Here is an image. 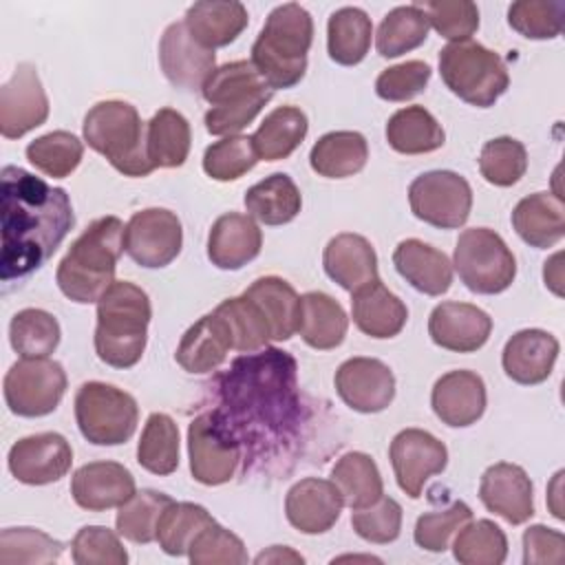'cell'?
Masks as SVG:
<instances>
[{
  "label": "cell",
  "instance_id": "58",
  "mask_svg": "<svg viewBox=\"0 0 565 565\" xmlns=\"http://www.w3.org/2000/svg\"><path fill=\"white\" fill-rule=\"evenodd\" d=\"M351 525L355 534L369 543H391L402 530V505L391 497H380L375 503L353 510Z\"/></svg>",
  "mask_w": 565,
  "mask_h": 565
},
{
  "label": "cell",
  "instance_id": "55",
  "mask_svg": "<svg viewBox=\"0 0 565 565\" xmlns=\"http://www.w3.org/2000/svg\"><path fill=\"white\" fill-rule=\"evenodd\" d=\"M472 519V510L463 501H455L444 510L426 512L417 519L413 539L426 552H446L452 536Z\"/></svg>",
  "mask_w": 565,
  "mask_h": 565
},
{
  "label": "cell",
  "instance_id": "46",
  "mask_svg": "<svg viewBox=\"0 0 565 565\" xmlns=\"http://www.w3.org/2000/svg\"><path fill=\"white\" fill-rule=\"evenodd\" d=\"M212 521V514L203 505L190 501H172L157 523V543L166 554L183 556L190 552L196 534Z\"/></svg>",
  "mask_w": 565,
  "mask_h": 565
},
{
  "label": "cell",
  "instance_id": "1",
  "mask_svg": "<svg viewBox=\"0 0 565 565\" xmlns=\"http://www.w3.org/2000/svg\"><path fill=\"white\" fill-rule=\"evenodd\" d=\"M0 218H2V282L20 280L40 269L75 225L71 199L64 188L4 166L0 172Z\"/></svg>",
  "mask_w": 565,
  "mask_h": 565
},
{
  "label": "cell",
  "instance_id": "16",
  "mask_svg": "<svg viewBox=\"0 0 565 565\" xmlns=\"http://www.w3.org/2000/svg\"><path fill=\"white\" fill-rule=\"evenodd\" d=\"M11 475L26 486L60 481L73 463V448L60 433H38L18 439L9 450Z\"/></svg>",
  "mask_w": 565,
  "mask_h": 565
},
{
  "label": "cell",
  "instance_id": "49",
  "mask_svg": "<svg viewBox=\"0 0 565 565\" xmlns=\"http://www.w3.org/2000/svg\"><path fill=\"white\" fill-rule=\"evenodd\" d=\"M64 545L35 527H4L0 532L2 565H44L55 563Z\"/></svg>",
  "mask_w": 565,
  "mask_h": 565
},
{
  "label": "cell",
  "instance_id": "12",
  "mask_svg": "<svg viewBox=\"0 0 565 565\" xmlns=\"http://www.w3.org/2000/svg\"><path fill=\"white\" fill-rule=\"evenodd\" d=\"M411 212L439 230L461 227L472 210L470 183L452 170H430L408 185Z\"/></svg>",
  "mask_w": 565,
  "mask_h": 565
},
{
  "label": "cell",
  "instance_id": "42",
  "mask_svg": "<svg viewBox=\"0 0 565 565\" xmlns=\"http://www.w3.org/2000/svg\"><path fill=\"white\" fill-rule=\"evenodd\" d=\"M428 18L417 2L395 7L384 15L377 26L375 49L382 57H399L424 44L428 38Z\"/></svg>",
  "mask_w": 565,
  "mask_h": 565
},
{
  "label": "cell",
  "instance_id": "60",
  "mask_svg": "<svg viewBox=\"0 0 565 565\" xmlns=\"http://www.w3.org/2000/svg\"><path fill=\"white\" fill-rule=\"evenodd\" d=\"M269 99H271V88H265L245 102L230 104V106H214L203 117L205 130L210 135H218V137L236 135L249 121H254V117L265 108V104Z\"/></svg>",
  "mask_w": 565,
  "mask_h": 565
},
{
  "label": "cell",
  "instance_id": "51",
  "mask_svg": "<svg viewBox=\"0 0 565 565\" xmlns=\"http://www.w3.org/2000/svg\"><path fill=\"white\" fill-rule=\"evenodd\" d=\"M527 170V150L514 137H494L479 152L481 177L499 188H510L521 181Z\"/></svg>",
  "mask_w": 565,
  "mask_h": 565
},
{
  "label": "cell",
  "instance_id": "28",
  "mask_svg": "<svg viewBox=\"0 0 565 565\" xmlns=\"http://www.w3.org/2000/svg\"><path fill=\"white\" fill-rule=\"evenodd\" d=\"M322 265L327 276L351 294L377 278V256L373 245L353 232H342L327 243Z\"/></svg>",
  "mask_w": 565,
  "mask_h": 565
},
{
  "label": "cell",
  "instance_id": "44",
  "mask_svg": "<svg viewBox=\"0 0 565 565\" xmlns=\"http://www.w3.org/2000/svg\"><path fill=\"white\" fill-rule=\"evenodd\" d=\"M265 88L269 86L263 82L254 64L249 60H236L214 68L205 79L201 95L214 108L245 102Z\"/></svg>",
  "mask_w": 565,
  "mask_h": 565
},
{
  "label": "cell",
  "instance_id": "6",
  "mask_svg": "<svg viewBox=\"0 0 565 565\" xmlns=\"http://www.w3.org/2000/svg\"><path fill=\"white\" fill-rule=\"evenodd\" d=\"M84 141L126 177H148L154 168L146 150V128L137 108L121 99L95 104L82 124Z\"/></svg>",
  "mask_w": 565,
  "mask_h": 565
},
{
  "label": "cell",
  "instance_id": "56",
  "mask_svg": "<svg viewBox=\"0 0 565 565\" xmlns=\"http://www.w3.org/2000/svg\"><path fill=\"white\" fill-rule=\"evenodd\" d=\"M194 565H243L247 563L245 543L216 521L205 525L188 552Z\"/></svg>",
  "mask_w": 565,
  "mask_h": 565
},
{
  "label": "cell",
  "instance_id": "21",
  "mask_svg": "<svg viewBox=\"0 0 565 565\" xmlns=\"http://www.w3.org/2000/svg\"><path fill=\"white\" fill-rule=\"evenodd\" d=\"M492 333V318L470 302H441L430 311V340L455 353H472L481 349Z\"/></svg>",
  "mask_w": 565,
  "mask_h": 565
},
{
  "label": "cell",
  "instance_id": "2",
  "mask_svg": "<svg viewBox=\"0 0 565 565\" xmlns=\"http://www.w3.org/2000/svg\"><path fill=\"white\" fill-rule=\"evenodd\" d=\"M221 384L223 408L216 411L238 439L247 426L249 433L254 428L271 433L294 424L298 411L296 360L287 351L265 349L241 355L232 362Z\"/></svg>",
  "mask_w": 565,
  "mask_h": 565
},
{
  "label": "cell",
  "instance_id": "19",
  "mask_svg": "<svg viewBox=\"0 0 565 565\" xmlns=\"http://www.w3.org/2000/svg\"><path fill=\"white\" fill-rule=\"evenodd\" d=\"M344 508L342 494L331 479L305 477L285 497L287 521L302 534H322L335 525Z\"/></svg>",
  "mask_w": 565,
  "mask_h": 565
},
{
  "label": "cell",
  "instance_id": "5",
  "mask_svg": "<svg viewBox=\"0 0 565 565\" xmlns=\"http://www.w3.org/2000/svg\"><path fill=\"white\" fill-rule=\"evenodd\" d=\"M311 42L313 20L309 11L296 2H287L267 15L252 44L249 62L271 90L291 88L305 77Z\"/></svg>",
  "mask_w": 565,
  "mask_h": 565
},
{
  "label": "cell",
  "instance_id": "52",
  "mask_svg": "<svg viewBox=\"0 0 565 565\" xmlns=\"http://www.w3.org/2000/svg\"><path fill=\"white\" fill-rule=\"evenodd\" d=\"M258 161L260 159L254 150L252 137H245V135L223 137L212 146H207L203 152V170L214 181L241 179Z\"/></svg>",
  "mask_w": 565,
  "mask_h": 565
},
{
  "label": "cell",
  "instance_id": "35",
  "mask_svg": "<svg viewBox=\"0 0 565 565\" xmlns=\"http://www.w3.org/2000/svg\"><path fill=\"white\" fill-rule=\"evenodd\" d=\"M245 207L252 218L265 225H285L298 216L302 196L289 174L276 172L245 192Z\"/></svg>",
  "mask_w": 565,
  "mask_h": 565
},
{
  "label": "cell",
  "instance_id": "32",
  "mask_svg": "<svg viewBox=\"0 0 565 565\" xmlns=\"http://www.w3.org/2000/svg\"><path fill=\"white\" fill-rule=\"evenodd\" d=\"M349 318L342 305L324 291H307L298 305V333L311 349L329 351L342 344Z\"/></svg>",
  "mask_w": 565,
  "mask_h": 565
},
{
  "label": "cell",
  "instance_id": "41",
  "mask_svg": "<svg viewBox=\"0 0 565 565\" xmlns=\"http://www.w3.org/2000/svg\"><path fill=\"white\" fill-rule=\"evenodd\" d=\"M137 461L143 470L166 477L179 468V426L166 413L146 419L137 444Z\"/></svg>",
  "mask_w": 565,
  "mask_h": 565
},
{
  "label": "cell",
  "instance_id": "63",
  "mask_svg": "<svg viewBox=\"0 0 565 565\" xmlns=\"http://www.w3.org/2000/svg\"><path fill=\"white\" fill-rule=\"evenodd\" d=\"M561 258H563V254L556 252L550 260H545V267H543L545 285H547L556 296H563V289H561V282H563V276H561Z\"/></svg>",
  "mask_w": 565,
  "mask_h": 565
},
{
  "label": "cell",
  "instance_id": "39",
  "mask_svg": "<svg viewBox=\"0 0 565 565\" xmlns=\"http://www.w3.org/2000/svg\"><path fill=\"white\" fill-rule=\"evenodd\" d=\"M386 141L395 152L424 154L441 148L446 132L424 106H406L391 115L386 124Z\"/></svg>",
  "mask_w": 565,
  "mask_h": 565
},
{
  "label": "cell",
  "instance_id": "23",
  "mask_svg": "<svg viewBox=\"0 0 565 565\" xmlns=\"http://www.w3.org/2000/svg\"><path fill=\"white\" fill-rule=\"evenodd\" d=\"M435 415L452 428H463L481 419L486 411V384L475 371H448L441 375L430 393Z\"/></svg>",
  "mask_w": 565,
  "mask_h": 565
},
{
  "label": "cell",
  "instance_id": "40",
  "mask_svg": "<svg viewBox=\"0 0 565 565\" xmlns=\"http://www.w3.org/2000/svg\"><path fill=\"white\" fill-rule=\"evenodd\" d=\"M331 481L351 510L366 508L384 494V483L377 463L366 452H347L331 468Z\"/></svg>",
  "mask_w": 565,
  "mask_h": 565
},
{
  "label": "cell",
  "instance_id": "25",
  "mask_svg": "<svg viewBox=\"0 0 565 565\" xmlns=\"http://www.w3.org/2000/svg\"><path fill=\"white\" fill-rule=\"evenodd\" d=\"M263 247V232L249 214L227 212L218 216L207 234V258L218 269H241Z\"/></svg>",
  "mask_w": 565,
  "mask_h": 565
},
{
  "label": "cell",
  "instance_id": "15",
  "mask_svg": "<svg viewBox=\"0 0 565 565\" xmlns=\"http://www.w3.org/2000/svg\"><path fill=\"white\" fill-rule=\"evenodd\" d=\"M49 117V97L38 68L29 62L15 66L0 88V132L4 139H20L42 126Z\"/></svg>",
  "mask_w": 565,
  "mask_h": 565
},
{
  "label": "cell",
  "instance_id": "36",
  "mask_svg": "<svg viewBox=\"0 0 565 565\" xmlns=\"http://www.w3.org/2000/svg\"><path fill=\"white\" fill-rule=\"evenodd\" d=\"M188 119L174 108H161L146 124V150L152 168H179L190 154Z\"/></svg>",
  "mask_w": 565,
  "mask_h": 565
},
{
  "label": "cell",
  "instance_id": "61",
  "mask_svg": "<svg viewBox=\"0 0 565 565\" xmlns=\"http://www.w3.org/2000/svg\"><path fill=\"white\" fill-rule=\"evenodd\" d=\"M523 563H565V536L558 530L545 525H530L523 532Z\"/></svg>",
  "mask_w": 565,
  "mask_h": 565
},
{
  "label": "cell",
  "instance_id": "9",
  "mask_svg": "<svg viewBox=\"0 0 565 565\" xmlns=\"http://www.w3.org/2000/svg\"><path fill=\"white\" fill-rule=\"evenodd\" d=\"M452 267L470 291L483 296L505 291L516 276L514 254L505 241L488 227H470L459 234Z\"/></svg>",
  "mask_w": 565,
  "mask_h": 565
},
{
  "label": "cell",
  "instance_id": "43",
  "mask_svg": "<svg viewBox=\"0 0 565 565\" xmlns=\"http://www.w3.org/2000/svg\"><path fill=\"white\" fill-rule=\"evenodd\" d=\"M60 322L44 309H22L11 318L9 340L20 358H49L60 344Z\"/></svg>",
  "mask_w": 565,
  "mask_h": 565
},
{
  "label": "cell",
  "instance_id": "24",
  "mask_svg": "<svg viewBox=\"0 0 565 565\" xmlns=\"http://www.w3.org/2000/svg\"><path fill=\"white\" fill-rule=\"evenodd\" d=\"M558 340L543 329H521L503 347L505 375L523 386L541 384L552 375L558 358Z\"/></svg>",
  "mask_w": 565,
  "mask_h": 565
},
{
  "label": "cell",
  "instance_id": "38",
  "mask_svg": "<svg viewBox=\"0 0 565 565\" xmlns=\"http://www.w3.org/2000/svg\"><path fill=\"white\" fill-rule=\"evenodd\" d=\"M309 121L298 106L274 108L252 135L258 159L280 161L287 159L307 137Z\"/></svg>",
  "mask_w": 565,
  "mask_h": 565
},
{
  "label": "cell",
  "instance_id": "29",
  "mask_svg": "<svg viewBox=\"0 0 565 565\" xmlns=\"http://www.w3.org/2000/svg\"><path fill=\"white\" fill-rule=\"evenodd\" d=\"M249 15L245 4L236 0H201L188 7L185 29L205 49L232 44L247 26Z\"/></svg>",
  "mask_w": 565,
  "mask_h": 565
},
{
  "label": "cell",
  "instance_id": "33",
  "mask_svg": "<svg viewBox=\"0 0 565 565\" xmlns=\"http://www.w3.org/2000/svg\"><path fill=\"white\" fill-rule=\"evenodd\" d=\"M369 159V143L362 132L333 130L322 135L311 152L309 163L313 172L327 179H344L358 174Z\"/></svg>",
  "mask_w": 565,
  "mask_h": 565
},
{
  "label": "cell",
  "instance_id": "54",
  "mask_svg": "<svg viewBox=\"0 0 565 565\" xmlns=\"http://www.w3.org/2000/svg\"><path fill=\"white\" fill-rule=\"evenodd\" d=\"M428 24L450 42L470 40L479 29V9L470 0H430L417 2Z\"/></svg>",
  "mask_w": 565,
  "mask_h": 565
},
{
  "label": "cell",
  "instance_id": "30",
  "mask_svg": "<svg viewBox=\"0 0 565 565\" xmlns=\"http://www.w3.org/2000/svg\"><path fill=\"white\" fill-rule=\"evenodd\" d=\"M230 349H232L230 331L221 320V316L212 311L199 318L181 335L174 360L188 373H210L225 362Z\"/></svg>",
  "mask_w": 565,
  "mask_h": 565
},
{
  "label": "cell",
  "instance_id": "3",
  "mask_svg": "<svg viewBox=\"0 0 565 565\" xmlns=\"http://www.w3.org/2000/svg\"><path fill=\"white\" fill-rule=\"evenodd\" d=\"M126 225L117 216L95 218L60 260L55 280L60 291L77 302H97L115 282L117 260L124 254Z\"/></svg>",
  "mask_w": 565,
  "mask_h": 565
},
{
  "label": "cell",
  "instance_id": "17",
  "mask_svg": "<svg viewBox=\"0 0 565 565\" xmlns=\"http://www.w3.org/2000/svg\"><path fill=\"white\" fill-rule=\"evenodd\" d=\"M340 399L358 413H380L395 397V375L377 358H349L335 371Z\"/></svg>",
  "mask_w": 565,
  "mask_h": 565
},
{
  "label": "cell",
  "instance_id": "45",
  "mask_svg": "<svg viewBox=\"0 0 565 565\" xmlns=\"http://www.w3.org/2000/svg\"><path fill=\"white\" fill-rule=\"evenodd\" d=\"M214 313H218L225 322L234 351L254 353L271 340V331L265 316L260 313L256 302L249 300L245 294L223 300L214 309Z\"/></svg>",
  "mask_w": 565,
  "mask_h": 565
},
{
  "label": "cell",
  "instance_id": "31",
  "mask_svg": "<svg viewBox=\"0 0 565 565\" xmlns=\"http://www.w3.org/2000/svg\"><path fill=\"white\" fill-rule=\"evenodd\" d=\"M512 227L530 247H554L565 234V205L561 194L534 192L521 199L512 212Z\"/></svg>",
  "mask_w": 565,
  "mask_h": 565
},
{
  "label": "cell",
  "instance_id": "47",
  "mask_svg": "<svg viewBox=\"0 0 565 565\" xmlns=\"http://www.w3.org/2000/svg\"><path fill=\"white\" fill-rule=\"evenodd\" d=\"M170 503L172 499L159 490L146 488L135 492L124 505H119L115 516L119 536L143 545L157 541V523Z\"/></svg>",
  "mask_w": 565,
  "mask_h": 565
},
{
  "label": "cell",
  "instance_id": "37",
  "mask_svg": "<svg viewBox=\"0 0 565 565\" xmlns=\"http://www.w3.org/2000/svg\"><path fill=\"white\" fill-rule=\"evenodd\" d=\"M373 24L360 7H342L329 15L327 51L335 64L355 66L371 49Z\"/></svg>",
  "mask_w": 565,
  "mask_h": 565
},
{
  "label": "cell",
  "instance_id": "4",
  "mask_svg": "<svg viewBox=\"0 0 565 565\" xmlns=\"http://www.w3.org/2000/svg\"><path fill=\"white\" fill-rule=\"evenodd\" d=\"M150 318L148 294L135 282L115 280L97 300V358L113 369L135 366L148 342Z\"/></svg>",
  "mask_w": 565,
  "mask_h": 565
},
{
  "label": "cell",
  "instance_id": "34",
  "mask_svg": "<svg viewBox=\"0 0 565 565\" xmlns=\"http://www.w3.org/2000/svg\"><path fill=\"white\" fill-rule=\"evenodd\" d=\"M243 294L249 300H254L260 313L265 316L271 331V340H289L298 331L300 296L287 280L278 276H263L256 278Z\"/></svg>",
  "mask_w": 565,
  "mask_h": 565
},
{
  "label": "cell",
  "instance_id": "53",
  "mask_svg": "<svg viewBox=\"0 0 565 565\" xmlns=\"http://www.w3.org/2000/svg\"><path fill=\"white\" fill-rule=\"evenodd\" d=\"M565 4L558 0H519L508 9V24L527 40H554L563 29Z\"/></svg>",
  "mask_w": 565,
  "mask_h": 565
},
{
  "label": "cell",
  "instance_id": "62",
  "mask_svg": "<svg viewBox=\"0 0 565 565\" xmlns=\"http://www.w3.org/2000/svg\"><path fill=\"white\" fill-rule=\"evenodd\" d=\"M256 563H305V558L285 545H274L267 552H260L256 556Z\"/></svg>",
  "mask_w": 565,
  "mask_h": 565
},
{
  "label": "cell",
  "instance_id": "13",
  "mask_svg": "<svg viewBox=\"0 0 565 565\" xmlns=\"http://www.w3.org/2000/svg\"><path fill=\"white\" fill-rule=\"evenodd\" d=\"M183 245L181 221L166 207H146L130 216L124 234L126 254L146 269L170 265Z\"/></svg>",
  "mask_w": 565,
  "mask_h": 565
},
{
  "label": "cell",
  "instance_id": "50",
  "mask_svg": "<svg viewBox=\"0 0 565 565\" xmlns=\"http://www.w3.org/2000/svg\"><path fill=\"white\" fill-rule=\"evenodd\" d=\"M84 146L68 130H53L26 146V159L46 177L64 179L68 177L82 161Z\"/></svg>",
  "mask_w": 565,
  "mask_h": 565
},
{
  "label": "cell",
  "instance_id": "14",
  "mask_svg": "<svg viewBox=\"0 0 565 565\" xmlns=\"http://www.w3.org/2000/svg\"><path fill=\"white\" fill-rule=\"evenodd\" d=\"M388 457L397 486L411 499H417L426 481L444 472L448 463V448L428 430L404 428L393 437Z\"/></svg>",
  "mask_w": 565,
  "mask_h": 565
},
{
  "label": "cell",
  "instance_id": "11",
  "mask_svg": "<svg viewBox=\"0 0 565 565\" xmlns=\"http://www.w3.org/2000/svg\"><path fill=\"white\" fill-rule=\"evenodd\" d=\"M66 393V373L51 358H22L4 375V402L13 415L44 417Z\"/></svg>",
  "mask_w": 565,
  "mask_h": 565
},
{
  "label": "cell",
  "instance_id": "48",
  "mask_svg": "<svg viewBox=\"0 0 565 565\" xmlns=\"http://www.w3.org/2000/svg\"><path fill=\"white\" fill-rule=\"evenodd\" d=\"M452 554L461 565H499L508 556V539L490 519H470L455 534Z\"/></svg>",
  "mask_w": 565,
  "mask_h": 565
},
{
  "label": "cell",
  "instance_id": "27",
  "mask_svg": "<svg viewBox=\"0 0 565 565\" xmlns=\"http://www.w3.org/2000/svg\"><path fill=\"white\" fill-rule=\"evenodd\" d=\"M393 265L413 289L426 296H441L452 285L450 258L419 238L402 241L393 252Z\"/></svg>",
  "mask_w": 565,
  "mask_h": 565
},
{
  "label": "cell",
  "instance_id": "20",
  "mask_svg": "<svg viewBox=\"0 0 565 565\" xmlns=\"http://www.w3.org/2000/svg\"><path fill=\"white\" fill-rule=\"evenodd\" d=\"M481 503L512 525L525 523L534 514V488L527 472L508 461H499L481 475Z\"/></svg>",
  "mask_w": 565,
  "mask_h": 565
},
{
  "label": "cell",
  "instance_id": "22",
  "mask_svg": "<svg viewBox=\"0 0 565 565\" xmlns=\"http://www.w3.org/2000/svg\"><path fill=\"white\" fill-rule=\"evenodd\" d=\"M135 492V477L117 461L84 463L71 479V494L75 503L88 512L119 508Z\"/></svg>",
  "mask_w": 565,
  "mask_h": 565
},
{
  "label": "cell",
  "instance_id": "7",
  "mask_svg": "<svg viewBox=\"0 0 565 565\" xmlns=\"http://www.w3.org/2000/svg\"><path fill=\"white\" fill-rule=\"evenodd\" d=\"M439 75L448 90L470 106H492L510 86L503 60L475 40L450 42L439 51Z\"/></svg>",
  "mask_w": 565,
  "mask_h": 565
},
{
  "label": "cell",
  "instance_id": "8",
  "mask_svg": "<svg viewBox=\"0 0 565 565\" xmlns=\"http://www.w3.org/2000/svg\"><path fill=\"white\" fill-rule=\"evenodd\" d=\"M75 422L95 446L126 444L139 422L135 397L106 382H84L75 393Z\"/></svg>",
  "mask_w": 565,
  "mask_h": 565
},
{
  "label": "cell",
  "instance_id": "26",
  "mask_svg": "<svg viewBox=\"0 0 565 565\" xmlns=\"http://www.w3.org/2000/svg\"><path fill=\"white\" fill-rule=\"evenodd\" d=\"M351 313L355 327L375 340L395 338L408 320L406 305L380 278L351 294Z\"/></svg>",
  "mask_w": 565,
  "mask_h": 565
},
{
  "label": "cell",
  "instance_id": "18",
  "mask_svg": "<svg viewBox=\"0 0 565 565\" xmlns=\"http://www.w3.org/2000/svg\"><path fill=\"white\" fill-rule=\"evenodd\" d=\"M159 64L172 86L194 93L216 68V55L199 44L183 22H172L159 42Z\"/></svg>",
  "mask_w": 565,
  "mask_h": 565
},
{
  "label": "cell",
  "instance_id": "59",
  "mask_svg": "<svg viewBox=\"0 0 565 565\" xmlns=\"http://www.w3.org/2000/svg\"><path fill=\"white\" fill-rule=\"evenodd\" d=\"M430 73V66L422 60L388 66L377 75L375 93L386 102H408L426 88Z\"/></svg>",
  "mask_w": 565,
  "mask_h": 565
},
{
  "label": "cell",
  "instance_id": "10",
  "mask_svg": "<svg viewBox=\"0 0 565 565\" xmlns=\"http://www.w3.org/2000/svg\"><path fill=\"white\" fill-rule=\"evenodd\" d=\"M190 472L203 486L227 483L241 461V439L218 411L201 413L188 428Z\"/></svg>",
  "mask_w": 565,
  "mask_h": 565
},
{
  "label": "cell",
  "instance_id": "57",
  "mask_svg": "<svg viewBox=\"0 0 565 565\" xmlns=\"http://www.w3.org/2000/svg\"><path fill=\"white\" fill-rule=\"evenodd\" d=\"M71 554L77 565H126L128 552L119 541V532L104 525L82 527L71 543Z\"/></svg>",
  "mask_w": 565,
  "mask_h": 565
}]
</instances>
